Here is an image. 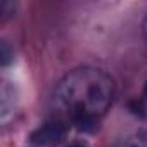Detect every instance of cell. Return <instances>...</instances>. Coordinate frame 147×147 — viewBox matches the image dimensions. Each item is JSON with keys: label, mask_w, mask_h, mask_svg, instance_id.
<instances>
[{"label": "cell", "mask_w": 147, "mask_h": 147, "mask_svg": "<svg viewBox=\"0 0 147 147\" xmlns=\"http://www.w3.org/2000/svg\"><path fill=\"white\" fill-rule=\"evenodd\" d=\"M114 82L104 69L76 67L57 83L52 104L57 118L75 125L80 131H95L99 119L114 99Z\"/></svg>", "instance_id": "cell-1"}, {"label": "cell", "mask_w": 147, "mask_h": 147, "mask_svg": "<svg viewBox=\"0 0 147 147\" xmlns=\"http://www.w3.org/2000/svg\"><path fill=\"white\" fill-rule=\"evenodd\" d=\"M69 131V123L62 118L54 116L52 119L45 121L42 126H38L31 135V142L35 145H43V147H55L59 144H62L67 137Z\"/></svg>", "instance_id": "cell-2"}, {"label": "cell", "mask_w": 147, "mask_h": 147, "mask_svg": "<svg viewBox=\"0 0 147 147\" xmlns=\"http://www.w3.org/2000/svg\"><path fill=\"white\" fill-rule=\"evenodd\" d=\"M114 147H147V138L144 133L135 131V133H128L126 137L119 138V142Z\"/></svg>", "instance_id": "cell-3"}, {"label": "cell", "mask_w": 147, "mask_h": 147, "mask_svg": "<svg viewBox=\"0 0 147 147\" xmlns=\"http://www.w3.org/2000/svg\"><path fill=\"white\" fill-rule=\"evenodd\" d=\"M0 59H2V64H4V66H7V64H9V61L12 59L11 49H9V45H7L5 42L2 43V55H0Z\"/></svg>", "instance_id": "cell-4"}, {"label": "cell", "mask_w": 147, "mask_h": 147, "mask_svg": "<svg viewBox=\"0 0 147 147\" xmlns=\"http://www.w3.org/2000/svg\"><path fill=\"white\" fill-rule=\"evenodd\" d=\"M66 147H90L85 140H73V142H69Z\"/></svg>", "instance_id": "cell-5"}, {"label": "cell", "mask_w": 147, "mask_h": 147, "mask_svg": "<svg viewBox=\"0 0 147 147\" xmlns=\"http://www.w3.org/2000/svg\"><path fill=\"white\" fill-rule=\"evenodd\" d=\"M144 33H145V36H147V16H145V19H144Z\"/></svg>", "instance_id": "cell-6"}, {"label": "cell", "mask_w": 147, "mask_h": 147, "mask_svg": "<svg viewBox=\"0 0 147 147\" xmlns=\"http://www.w3.org/2000/svg\"><path fill=\"white\" fill-rule=\"evenodd\" d=\"M144 100H147V83H145V87H144Z\"/></svg>", "instance_id": "cell-7"}]
</instances>
